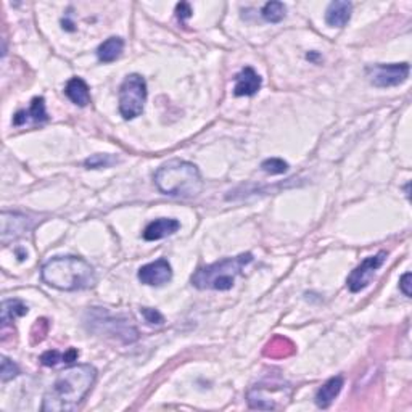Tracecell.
Returning a JSON list of instances; mask_svg holds the SVG:
<instances>
[{
    "mask_svg": "<svg viewBox=\"0 0 412 412\" xmlns=\"http://www.w3.org/2000/svg\"><path fill=\"white\" fill-rule=\"evenodd\" d=\"M293 353V345L288 342L287 338L282 337H276L271 343L266 347V351L264 354L271 356V358H286V356H290Z\"/></svg>",
    "mask_w": 412,
    "mask_h": 412,
    "instance_id": "cell-19",
    "label": "cell"
},
{
    "mask_svg": "<svg viewBox=\"0 0 412 412\" xmlns=\"http://www.w3.org/2000/svg\"><path fill=\"white\" fill-rule=\"evenodd\" d=\"M97 380V369L90 364H76L65 369L45 391L42 411L69 412L83 403Z\"/></svg>",
    "mask_w": 412,
    "mask_h": 412,
    "instance_id": "cell-1",
    "label": "cell"
},
{
    "mask_svg": "<svg viewBox=\"0 0 412 412\" xmlns=\"http://www.w3.org/2000/svg\"><path fill=\"white\" fill-rule=\"evenodd\" d=\"M45 121H49V115L47 111H45L44 97H34L28 110H19L15 113L12 123L15 127H22L29 123L38 124L45 123Z\"/></svg>",
    "mask_w": 412,
    "mask_h": 412,
    "instance_id": "cell-10",
    "label": "cell"
},
{
    "mask_svg": "<svg viewBox=\"0 0 412 412\" xmlns=\"http://www.w3.org/2000/svg\"><path fill=\"white\" fill-rule=\"evenodd\" d=\"M192 13L193 12H192L190 3L181 2V3L176 5V15H177V18H179L181 23H186L187 19H189L192 17Z\"/></svg>",
    "mask_w": 412,
    "mask_h": 412,
    "instance_id": "cell-25",
    "label": "cell"
},
{
    "mask_svg": "<svg viewBox=\"0 0 412 412\" xmlns=\"http://www.w3.org/2000/svg\"><path fill=\"white\" fill-rule=\"evenodd\" d=\"M124 50V40L121 38H110L105 42H101L97 49V58L101 63H111L116 62L121 57Z\"/></svg>",
    "mask_w": 412,
    "mask_h": 412,
    "instance_id": "cell-16",
    "label": "cell"
},
{
    "mask_svg": "<svg viewBox=\"0 0 412 412\" xmlns=\"http://www.w3.org/2000/svg\"><path fill=\"white\" fill-rule=\"evenodd\" d=\"M351 10L353 5L345 0H335L327 7L325 12V23L332 28H345L351 18Z\"/></svg>",
    "mask_w": 412,
    "mask_h": 412,
    "instance_id": "cell-14",
    "label": "cell"
},
{
    "mask_svg": "<svg viewBox=\"0 0 412 412\" xmlns=\"http://www.w3.org/2000/svg\"><path fill=\"white\" fill-rule=\"evenodd\" d=\"M263 79L252 66H245L240 73L236 76V85H233V95L236 97H253L261 89Z\"/></svg>",
    "mask_w": 412,
    "mask_h": 412,
    "instance_id": "cell-11",
    "label": "cell"
},
{
    "mask_svg": "<svg viewBox=\"0 0 412 412\" xmlns=\"http://www.w3.org/2000/svg\"><path fill=\"white\" fill-rule=\"evenodd\" d=\"M40 276L47 286L63 292L92 288L97 282L94 267L79 256L52 258L42 266Z\"/></svg>",
    "mask_w": 412,
    "mask_h": 412,
    "instance_id": "cell-2",
    "label": "cell"
},
{
    "mask_svg": "<svg viewBox=\"0 0 412 412\" xmlns=\"http://www.w3.org/2000/svg\"><path fill=\"white\" fill-rule=\"evenodd\" d=\"M155 184L160 192L171 197L193 198L203 190V179L198 167L184 160H171L155 172Z\"/></svg>",
    "mask_w": 412,
    "mask_h": 412,
    "instance_id": "cell-3",
    "label": "cell"
},
{
    "mask_svg": "<svg viewBox=\"0 0 412 412\" xmlns=\"http://www.w3.org/2000/svg\"><path fill=\"white\" fill-rule=\"evenodd\" d=\"M261 170L271 176L283 174L288 171V163L282 158H267L261 163Z\"/></svg>",
    "mask_w": 412,
    "mask_h": 412,
    "instance_id": "cell-22",
    "label": "cell"
},
{
    "mask_svg": "<svg viewBox=\"0 0 412 412\" xmlns=\"http://www.w3.org/2000/svg\"><path fill=\"white\" fill-rule=\"evenodd\" d=\"M65 94L78 106H88L90 104L89 85L83 78H71L65 88Z\"/></svg>",
    "mask_w": 412,
    "mask_h": 412,
    "instance_id": "cell-15",
    "label": "cell"
},
{
    "mask_svg": "<svg viewBox=\"0 0 412 412\" xmlns=\"http://www.w3.org/2000/svg\"><path fill=\"white\" fill-rule=\"evenodd\" d=\"M79 358V351L76 348H69L66 353H60L57 349H49L40 356V363L47 368H55L58 364H73Z\"/></svg>",
    "mask_w": 412,
    "mask_h": 412,
    "instance_id": "cell-17",
    "label": "cell"
},
{
    "mask_svg": "<svg viewBox=\"0 0 412 412\" xmlns=\"http://www.w3.org/2000/svg\"><path fill=\"white\" fill-rule=\"evenodd\" d=\"M19 375L18 365L10 361L7 356H2V365H0V379H2L3 384H7L8 380H13L15 377Z\"/></svg>",
    "mask_w": 412,
    "mask_h": 412,
    "instance_id": "cell-23",
    "label": "cell"
},
{
    "mask_svg": "<svg viewBox=\"0 0 412 412\" xmlns=\"http://www.w3.org/2000/svg\"><path fill=\"white\" fill-rule=\"evenodd\" d=\"M120 160L116 158L115 155H110V154H97L89 156L88 160H84V166L88 167V170H101V167H110L118 163Z\"/></svg>",
    "mask_w": 412,
    "mask_h": 412,
    "instance_id": "cell-21",
    "label": "cell"
},
{
    "mask_svg": "<svg viewBox=\"0 0 412 412\" xmlns=\"http://www.w3.org/2000/svg\"><path fill=\"white\" fill-rule=\"evenodd\" d=\"M386 259V252H379L374 256L365 258L363 263L359 264L354 271H351V274L347 279V287L351 293H358L361 290H364L365 287L372 282V277L375 276V272L384 266Z\"/></svg>",
    "mask_w": 412,
    "mask_h": 412,
    "instance_id": "cell-8",
    "label": "cell"
},
{
    "mask_svg": "<svg viewBox=\"0 0 412 412\" xmlns=\"http://www.w3.org/2000/svg\"><path fill=\"white\" fill-rule=\"evenodd\" d=\"M147 101V83L140 74L126 76L120 88V113L124 120H134L142 115Z\"/></svg>",
    "mask_w": 412,
    "mask_h": 412,
    "instance_id": "cell-5",
    "label": "cell"
},
{
    "mask_svg": "<svg viewBox=\"0 0 412 412\" xmlns=\"http://www.w3.org/2000/svg\"><path fill=\"white\" fill-rule=\"evenodd\" d=\"M253 261L252 253H242L236 258H226L213 263L210 266L200 267L193 274L190 282L198 290H216L226 292L236 283V279L240 276L248 264Z\"/></svg>",
    "mask_w": 412,
    "mask_h": 412,
    "instance_id": "cell-4",
    "label": "cell"
},
{
    "mask_svg": "<svg viewBox=\"0 0 412 412\" xmlns=\"http://www.w3.org/2000/svg\"><path fill=\"white\" fill-rule=\"evenodd\" d=\"M411 279H412V276H411V272H406L403 277L399 279V290L401 292H403L406 297L408 298H411Z\"/></svg>",
    "mask_w": 412,
    "mask_h": 412,
    "instance_id": "cell-26",
    "label": "cell"
},
{
    "mask_svg": "<svg viewBox=\"0 0 412 412\" xmlns=\"http://www.w3.org/2000/svg\"><path fill=\"white\" fill-rule=\"evenodd\" d=\"M409 63L374 65L368 68V78L375 88H395L409 78Z\"/></svg>",
    "mask_w": 412,
    "mask_h": 412,
    "instance_id": "cell-7",
    "label": "cell"
},
{
    "mask_svg": "<svg viewBox=\"0 0 412 412\" xmlns=\"http://www.w3.org/2000/svg\"><path fill=\"white\" fill-rule=\"evenodd\" d=\"M24 314H28V306L22 299H5L2 303V329L5 330L8 324Z\"/></svg>",
    "mask_w": 412,
    "mask_h": 412,
    "instance_id": "cell-18",
    "label": "cell"
},
{
    "mask_svg": "<svg viewBox=\"0 0 412 412\" xmlns=\"http://www.w3.org/2000/svg\"><path fill=\"white\" fill-rule=\"evenodd\" d=\"M290 385L283 384H271L264 385L259 384L248 391V406L252 409H263L271 411L281 408V404L277 403L279 399H288L290 398Z\"/></svg>",
    "mask_w": 412,
    "mask_h": 412,
    "instance_id": "cell-6",
    "label": "cell"
},
{
    "mask_svg": "<svg viewBox=\"0 0 412 412\" xmlns=\"http://www.w3.org/2000/svg\"><path fill=\"white\" fill-rule=\"evenodd\" d=\"M181 229V222L172 217H160V220L151 221L149 226L144 229V238L147 242L161 240V238L170 237L172 233H176Z\"/></svg>",
    "mask_w": 412,
    "mask_h": 412,
    "instance_id": "cell-12",
    "label": "cell"
},
{
    "mask_svg": "<svg viewBox=\"0 0 412 412\" xmlns=\"http://www.w3.org/2000/svg\"><path fill=\"white\" fill-rule=\"evenodd\" d=\"M140 313L150 325H163V324H165V318H163V314L160 311H156V309H154V308H142Z\"/></svg>",
    "mask_w": 412,
    "mask_h": 412,
    "instance_id": "cell-24",
    "label": "cell"
},
{
    "mask_svg": "<svg viewBox=\"0 0 412 412\" xmlns=\"http://www.w3.org/2000/svg\"><path fill=\"white\" fill-rule=\"evenodd\" d=\"M287 7L282 2H267L261 10V17L267 23H281L286 18Z\"/></svg>",
    "mask_w": 412,
    "mask_h": 412,
    "instance_id": "cell-20",
    "label": "cell"
},
{
    "mask_svg": "<svg viewBox=\"0 0 412 412\" xmlns=\"http://www.w3.org/2000/svg\"><path fill=\"white\" fill-rule=\"evenodd\" d=\"M139 281L144 283V286L149 287H163L166 286L167 282H171L172 279V267L171 264L167 263V259L160 258L154 263L145 264L139 269V274H137Z\"/></svg>",
    "mask_w": 412,
    "mask_h": 412,
    "instance_id": "cell-9",
    "label": "cell"
},
{
    "mask_svg": "<svg viewBox=\"0 0 412 412\" xmlns=\"http://www.w3.org/2000/svg\"><path fill=\"white\" fill-rule=\"evenodd\" d=\"M343 385H345V380L342 375H335V377L325 381V384L318 390L316 398H314L318 408L320 409L330 408V404L333 403L335 398L340 395V391H342Z\"/></svg>",
    "mask_w": 412,
    "mask_h": 412,
    "instance_id": "cell-13",
    "label": "cell"
}]
</instances>
